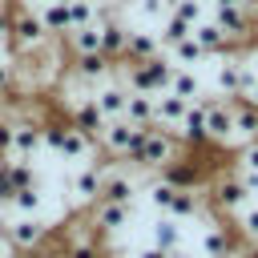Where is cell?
Instances as JSON below:
<instances>
[{
    "label": "cell",
    "instance_id": "obj_18",
    "mask_svg": "<svg viewBox=\"0 0 258 258\" xmlns=\"http://www.w3.org/2000/svg\"><path fill=\"white\" fill-rule=\"evenodd\" d=\"M97 24H101V56L121 60V48H125V24L113 20V16H105V20H97Z\"/></svg>",
    "mask_w": 258,
    "mask_h": 258
},
{
    "label": "cell",
    "instance_id": "obj_23",
    "mask_svg": "<svg viewBox=\"0 0 258 258\" xmlns=\"http://www.w3.org/2000/svg\"><path fill=\"white\" fill-rule=\"evenodd\" d=\"M169 4H173V0H137L133 8H137V16H141V20H149V24H161V20L169 16Z\"/></svg>",
    "mask_w": 258,
    "mask_h": 258
},
{
    "label": "cell",
    "instance_id": "obj_7",
    "mask_svg": "<svg viewBox=\"0 0 258 258\" xmlns=\"http://www.w3.org/2000/svg\"><path fill=\"white\" fill-rule=\"evenodd\" d=\"M129 218H133V206H117V202H97V206H89V226H93V234L105 242V238H113V234H121L125 226H129Z\"/></svg>",
    "mask_w": 258,
    "mask_h": 258
},
{
    "label": "cell",
    "instance_id": "obj_10",
    "mask_svg": "<svg viewBox=\"0 0 258 258\" xmlns=\"http://www.w3.org/2000/svg\"><path fill=\"white\" fill-rule=\"evenodd\" d=\"M125 101H129V89H125L117 77L93 89V105L101 109V117H105V121H117V117L125 113Z\"/></svg>",
    "mask_w": 258,
    "mask_h": 258
},
{
    "label": "cell",
    "instance_id": "obj_4",
    "mask_svg": "<svg viewBox=\"0 0 258 258\" xmlns=\"http://www.w3.org/2000/svg\"><path fill=\"white\" fill-rule=\"evenodd\" d=\"M206 109V145L214 149H230L234 145V117H230V101L218 93H202L198 97Z\"/></svg>",
    "mask_w": 258,
    "mask_h": 258
},
{
    "label": "cell",
    "instance_id": "obj_8",
    "mask_svg": "<svg viewBox=\"0 0 258 258\" xmlns=\"http://www.w3.org/2000/svg\"><path fill=\"white\" fill-rule=\"evenodd\" d=\"M40 149H44L40 121L16 117V121H12V157H16V161H36V153H40Z\"/></svg>",
    "mask_w": 258,
    "mask_h": 258
},
{
    "label": "cell",
    "instance_id": "obj_14",
    "mask_svg": "<svg viewBox=\"0 0 258 258\" xmlns=\"http://www.w3.org/2000/svg\"><path fill=\"white\" fill-rule=\"evenodd\" d=\"M234 246H238V242H234V230H230V226L210 222V226L202 230V254H206V258H226Z\"/></svg>",
    "mask_w": 258,
    "mask_h": 258
},
{
    "label": "cell",
    "instance_id": "obj_11",
    "mask_svg": "<svg viewBox=\"0 0 258 258\" xmlns=\"http://www.w3.org/2000/svg\"><path fill=\"white\" fill-rule=\"evenodd\" d=\"M230 117H234V145H246V141H258V109L242 97L230 101Z\"/></svg>",
    "mask_w": 258,
    "mask_h": 258
},
{
    "label": "cell",
    "instance_id": "obj_22",
    "mask_svg": "<svg viewBox=\"0 0 258 258\" xmlns=\"http://www.w3.org/2000/svg\"><path fill=\"white\" fill-rule=\"evenodd\" d=\"M169 12H173V16H177V20H185V24H189V28H194V24H202V20H206V16H210V12H206V4H202V0H173V4H169Z\"/></svg>",
    "mask_w": 258,
    "mask_h": 258
},
{
    "label": "cell",
    "instance_id": "obj_12",
    "mask_svg": "<svg viewBox=\"0 0 258 258\" xmlns=\"http://www.w3.org/2000/svg\"><path fill=\"white\" fill-rule=\"evenodd\" d=\"M185 109H189V101H181V97H173V93H153V125H161V129L173 133V129L181 125Z\"/></svg>",
    "mask_w": 258,
    "mask_h": 258
},
{
    "label": "cell",
    "instance_id": "obj_19",
    "mask_svg": "<svg viewBox=\"0 0 258 258\" xmlns=\"http://www.w3.org/2000/svg\"><path fill=\"white\" fill-rule=\"evenodd\" d=\"M129 125H153V93H129L125 101V113H121Z\"/></svg>",
    "mask_w": 258,
    "mask_h": 258
},
{
    "label": "cell",
    "instance_id": "obj_17",
    "mask_svg": "<svg viewBox=\"0 0 258 258\" xmlns=\"http://www.w3.org/2000/svg\"><path fill=\"white\" fill-rule=\"evenodd\" d=\"M36 16H40V24H44V32H48L52 40H60V36L69 32V8H64V0H48V4H40Z\"/></svg>",
    "mask_w": 258,
    "mask_h": 258
},
{
    "label": "cell",
    "instance_id": "obj_28",
    "mask_svg": "<svg viewBox=\"0 0 258 258\" xmlns=\"http://www.w3.org/2000/svg\"><path fill=\"white\" fill-rule=\"evenodd\" d=\"M246 16H250V28L258 32V0H250V4H246Z\"/></svg>",
    "mask_w": 258,
    "mask_h": 258
},
{
    "label": "cell",
    "instance_id": "obj_24",
    "mask_svg": "<svg viewBox=\"0 0 258 258\" xmlns=\"http://www.w3.org/2000/svg\"><path fill=\"white\" fill-rule=\"evenodd\" d=\"M12 85H16V69H12L8 60H0V93H4V89H12Z\"/></svg>",
    "mask_w": 258,
    "mask_h": 258
},
{
    "label": "cell",
    "instance_id": "obj_21",
    "mask_svg": "<svg viewBox=\"0 0 258 258\" xmlns=\"http://www.w3.org/2000/svg\"><path fill=\"white\" fill-rule=\"evenodd\" d=\"M230 222H234V234H238L242 242H258V198H254L246 210H238Z\"/></svg>",
    "mask_w": 258,
    "mask_h": 258
},
{
    "label": "cell",
    "instance_id": "obj_32",
    "mask_svg": "<svg viewBox=\"0 0 258 258\" xmlns=\"http://www.w3.org/2000/svg\"><path fill=\"white\" fill-rule=\"evenodd\" d=\"M246 4H250V0H246Z\"/></svg>",
    "mask_w": 258,
    "mask_h": 258
},
{
    "label": "cell",
    "instance_id": "obj_6",
    "mask_svg": "<svg viewBox=\"0 0 258 258\" xmlns=\"http://www.w3.org/2000/svg\"><path fill=\"white\" fill-rule=\"evenodd\" d=\"M40 40H48V32H44L40 16H36V12H28V8H12V28H8V44H12V52L36 48Z\"/></svg>",
    "mask_w": 258,
    "mask_h": 258
},
{
    "label": "cell",
    "instance_id": "obj_26",
    "mask_svg": "<svg viewBox=\"0 0 258 258\" xmlns=\"http://www.w3.org/2000/svg\"><path fill=\"white\" fill-rule=\"evenodd\" d=\"M8 28H12V8L0 4V40H8Z\"/></svg>",
    "mask_w": 258,
    "mask_h": 258
},
{
    "label": "cell",
    "instance_id": "obj_5",
    "mask_svg": "<svg viewBox=\"0 0 258 258\" xmlns=\"http://www.w3.org/2000/svg\"><path fill=\"white\" fill-rule=\"evenodd\" d=\"M137 141H141V125H129L125 117H117V121H105V129L97 137V153H105L113 161H125Z\"/></svg>",
    "mask_w": 258,
    "mask_h": 258
},
{
    "label": "cell",
    "instance_id": "obj_13",
    "mask_svg": "<svg viewBox=\"0 0 258 258\" xmlns=\"http://www.w3.org/2000/svg\"><path fill=\"white\" fill-rule=\"evenodd\" d=\"M181 238H185V230H181L177 218H169V214H157L153 218L149 246H157V250H181Z\"/></svg>",
    "mask_w": 258,
    "mask_h": 258
},
{
    "label": "cell",
    "instance_id": "obj_2",
    "mask_svg": "<svg viewBox=\"0 0 258 258\" xmlns=\"http://www.w3.org/2000/svg\"><path fill=\"white\" fill-rule=\"evenodd\" d=\"M206 202L214 206V214H222V218H234L238 210H246L250 202H254V194L242 185V177L230 169V173H214V181L206 185Z\"/></svg>",
    "mask_w": 258,
    "mask_h": 258
},
{
    "label": "cell",
    "instance_id": "obj_15",
    "mask_svg": "<svg viewBox=\"0 0 258 258\" xmlns=\"http://www.w3.org/2000/svg\"><path fill=\"white\" fill-rule=\"evenodd\" d=\"M165 93H173V97H181V101H198L206 89H202L198 69H181V64H173V73H169V89H165Z\"/></svg>",
    "mask_w": 258,
    "mask_h": 258
},
{
    "label": "cell",
    "instance_id": "obj_20",
    "mask_svg": "<svg viewBox=\"0 0 258 258\" xmlns=\"http://www.w3.org/2000/svg\"><path fill=\"white\" fill-rule=\"evenodd\" d=\"M165 56H169L173 64H181V69H194V64H202V60H206V52H202V44H198L194 36H185V40L169 44V48H165Z\"/></svg>",
    "mask_w": 258,
    "mask_h": 258
},
{
    "label": "cell",
    "instance_id": "obj_16",
    "mask_svg": "<svg viewBox=\"0 0 258 258\" xmlns=\"http://www.w3.org/2000/svg\"><path fill=\"white\" fill-rule=\"evenodd\" d=\"M189 36H194V40L202 44V52H206V56H222V52L230 48V40L222 36V28H218V24L210 20V16H206L202 24H194V32H189Z\"/></svg>",
    "mask_w": 258,
    "mask_h": 258
},
{
    "label": "cell",
    "instance_id": "obj_3",
    "mask_svg": "<svg viewBox=\"0 0 258 258\" xmlns=\"http://www.w3.org/2000/svg\"><path fill=\"white\" fill-rule=\"evenodd\" d=\"M101 157L93 153L89 161H81L69 177H64V189H69V206L73 210H89V206H97L101 202Z\"/></svg>",
    "mask_w": 258,
    "mask_h": 258
},
{
    "label": "cell",
    "instance_id": "obj_25",
    "mask_svg": "<svg viewBox=\"0 0 258 258\" xmlns=\"http://www.w3.org/2000/svg\"><path fill=\"white\" fill-rule=\"evenodd\" d=\"M137 258H181V250H157V246H145V250H137Z\"/></svg>",
    "mask_w": 258,
    "mask_h": 258
},
{
    "label": "cell",
    "instance_id": "obj_27",
    "mask_svg": "<svg viewBox=\"0 0 258 258\" xmlns=\"http://www.w3.org/2000/svg\"><path fill=\"white\" fill-rule=\"evenodd\" d=\"M210 8H246V0H210Z\"/></svg>",
    "mask_w": 258,
    "mask_h": 258
},
{
    "label": "cell",
    "instance_id": "obj_1",
    "mask_svg": "<svg viewBox=\"0 0 258 258\" xmlns=\"http://www.w3.org/2000/svg\"><path fill=\"white\" fill-rule=\"evenodd\" d=\"M181 153H185V145L177 141V133L161 129V125H145V129H141V141H137V145L129 149V157H125V165L145 169V173H161V169L173 165Z\"/></svg>",
    "mask_w": 258,
    "mask_h": 258
},
{
    "label": "cell",
    "instance_id": "obj_30",
    "mask_svg": "<svg viewBox=\"0 0 258 258\" xmlns=\"http://www.w3.org/2000/svg\"><path fill=\"white\" fill-rule=\"evenodd\" d=\"M242 250H246V258H258V242H242Z\"/></svg>",
    "mask_w": 258,
    "mask_h": 258
},
{
    "label": "cell",
    "instance_id": "obj_29",
    "mask_svg": "<svg viewBox=\"0 0 258 258\" xmlns=\"http://www.w3.org/2000/svg\"><path fill=\"white\" fill-rule=\"evenodd\" d=\"M242 101H250V105H254V109H258V81H254V85H250V93H246V97H242Z\"/></svg>",
    "mask_w": 258,
    "mask_h": 258
},
{
    "label": "cell",
    "instance_id": "obj_9",
    "mask_svg": "<svg viewBox=\"0 0 258 258\" xmlns=\"http://www.w3.org/2000/svg\"><path fill=\"white\" fill-rule=\"evenodd\" d=\"M157 52H165L161 40H157V32H149V28H125V48H121V60H125V64L149 60V56H157Z\"/></svg>",
    "mask_w": 258,
    "mask_h": 258
},
{
    "label": "cell",
    "instance_id": "obj_31",
    "mask_svg": "<svg viewBox=\"0 0 258 258\" xmlns=\"http://www.w3.org/2000/svg\"><path fill=\"white\" fill-rule=\"evenodd\" d=\"M226 258H246V250H242V246H234V250H230Z\"/></svg>",
    "mask_w": 258,
    "mask_h": 258
}]
</instances>
